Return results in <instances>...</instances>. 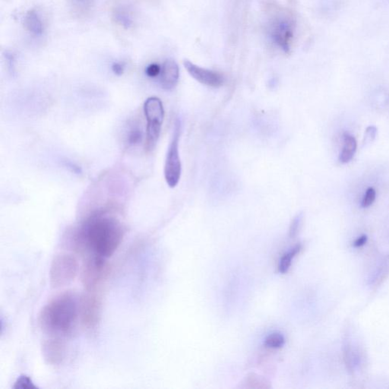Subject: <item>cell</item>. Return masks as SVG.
<instances>
[{
  "instance_id": "3",
  "label": "cell",
  "mask_w": 389,
  "mask_h": 389,
  "mask_svg": "<svg viewBox=\"0 0 389 389\" xmlns=\"http://www.w3.org/2000/svg\"><path fill=\"white\" fill-rule=\"evenodd\" d=\"M144 113L147 120L145 150H154L161 134V128L165 120V109L160 98L149 97L144 103Z\"/></svg>"
},
{
  "instance_id": "6",
  "label": "cell",
  "mask_w": 389,
  "mask_h": 389,
  "mask_svg": "<svg viewBox=\"0 0 389 389\" xmlns=\"http://www.w3.org/2000/svg\"><path fill=\"white\" fill-rule=\"evenodd\" d=\"M184 65L190 75L199 83L212 88H219L223 85L224 78L221 74L200 67L187 59L184 60Z\"/></svg>"
},
{
  "instance_id": "5",
  "label": "cell",
  "mask_w": 389,
  "mask_h": 389,
  "mask_svg": "<svg viewBox=\"0 0 389 389\" xmlns=\"http://www.w3.org/2000/svg\"><path fill=\"white\" fill-rule=\"evenodd\" d=\"M78 272V262L75 256L62 252L52 261L50 271V285L53 288L65 287L74 281Z\"/></svg>"
},
{
  "instance_id": "1",
  "label": "cell",
  "mask_w": 389,
  "mask_h": 389,
  "mask_svg": "<svg viewBox=\"0 0 389 389\" xmlns=\"http://www.w3.org/2000/svg\"><path fill=\"white\" fill-rule=\"evenodd\" d=\"M79 239L95 258L107 259L121 244L124 230L120 220L104 212H97L85 220L79 230Z\"/></svg>"
},
{
  "instance_id": "7",
  "label": "cell",
  "mask_w": 389,
  "mask_h": 389,
  "mask_svg": "<svg viewBox=\"0 0 389 389\" xmlns=\"http://www.w3.org/2000/svg\"><path fill=\"white\" fill-rule=\"evenodd\" d=\"M42 354L45 361L50 365H59L66 355V345L62 338L51 337L42 345Z\"/></svg>"
},
{
  "instance_id": "16",
  "label": "cell",
  "mask_w": 389,
  "mask_h": 389,
  "mask_svg": "<svg viewBox=\"0 0 389 389\" xmlns=\"http://www.w3.org/2000/svg\"><path fill=\"white\" fill-rule=\"evenodd\" d=\"M13 389H37V386L34 385L30 377L26 375H21L14 382Z\"/></svg>"
},
{
  "instance_id": "9",
  "label": "cell",
  "mask_w": 389,
  "mask_h": 389,
  "mask_svg": "<svg viewBox=\"0 0 389 389\" xmlns=\"http://www.w3.org/2000/svg\"><path fill=\"white\" fill-rule=\"evenodd\" d=\"M161 85L167 91H171L177 86L180 78L179 66L174 59H168L161 67Z\"/></svg>"
},
{
  "instance_id": "4",
  "label": "cell",
  "mask_w": 389,
  "mask_h": 389,
  "mask_svg": "<svg viewBox=\"0 0 389 389\" xmlns=\"http://www.w3.org/2000/svg\"><path fill=\"white\" fill-rule=\"evenodd\" d=\"M181 120H176L174 123L172 139L170 142L165 165V177L167 184L171 188H175L180 181L182 174V165L180 158L179 142L181 134Z\"/></svg>"
},
{
  "instance_id": "21",
  "label": "cell",
  "mask_w": 389,
  "mask_h": 389,
  "mask_svg": "<svg viewBox=\"0 0 389 389\" xmlns=\"http://www.w3.org/2000/svg\"><path fill=\"white\" fill-rule=\"evenodd\" d=\"M377 129L375 126H369L366 129L365 136H364V144L367 142H371L374 140L377 136Z\"/></svg>"
},
{
  "instance_id": "20",
  "label": "cell",
  "mask_w": 389,
  "mask_h": 389,
  "mask_svg": "<svg viewBox=\"0 0 389 389\" xmlns=\"http://www.w3.org/2000/svg\"><path fill=\"white\" fill-rule=\"evenodd\" d=\"M161 67L156 63H152L149 65L146 69H145V73L149 77L151 78H155V77L158 76L161 74Z\"/></svg>"
},
{
  "instance_id": "23",
  "label": "cell",
  "mask_w": 389,
  "mask_h": 389,
  "mask_svg": "<svg viewBox=\"0 0 389 389\" xmlns=\"http://www.w3.org/2000/svg\"><path fill=\"white\" fill-rule=\"evenodd\" d=\"M367 239H368V237H367V235H363V236H360L359 238H358V239L354 241V247L360 248L361 247V246H364V245L367 243Z\"/></svg>"
},
{
  "instance_id": "15",
  "label": "cell",
  "mask_w": 389,
  "mask_h": 389,
  "mask_svg": "<svg viewBox=\"0 0 389 389\" xmlns=\"http://www.w3.org/2000/svg\"><path fill=\"white\" fill-rule=\"evenodd\" d=\"M284 343H285L284 337L281 333H278V332H274V333L268 335L265 341V346L267 348H272V349L281 348Z\"/></svg>"
},
{
  "instance_id": "18",
  "label": "cell",
  "mask_w": 389,
  "mask_h": 389,
  "mask_svg": "<svg viewBox=\"0 0 389 389\" xmlns=\"http://www.w3.org/2000/svg\"><path fill=\"white\" fill-rule=\"evenodd\" d=\"M302 216L301 214H298L294 217V220L292 221L291 225L290 227V236L291 238L294 237L300 230V224L302 222Z\"/></svg>"
},
{
  "instance_id": "2",
  "label": "cell",
  "mask_w": 389,
  "mask_h": 389,
  "mask_svg": "<svg viewBox=\"0 0 389 389\" xmlns=\"http://www.w3.org/2000/svg\"><path fill=\"white\" fill-rule=\"evenodd\" d=\"M76 294L66 292L52 299L40 312L39 322L43 332L51 337H67L72 333L79 316Z\"/></svg>"
},
{
  "instance_id": "22",
  "label": "cell",
  "mask_w": 389,
  "mask_h": 389,
  "mask_svg": "<svg viewBox=\"0 0 389 389\" xmlns=\"http://www.w3.org/2000/svg\"><path fill=\"white\" fill-rule=\"evenodd\" d=\"M124 64L121 63V62H114L112 65V71L117 75H123L124 73Z\"/></svg>"
},
{
  "instance_id": "10",
  "label": "cell",
  "mask_w": 389,
  "mask_h": 389,
  "mask_svg": "<svg viewBox=\"0 0 389 389\" xmlns=\"http://www.w3.org/2000/svg\"><path fill=\"white\" fill-rule=\"evenodd\" d=\"M100 301L94 295L85 297L82 303V320L87 327L91 329L97 325L99 318Z\"/></svg>"
},
{
  "instance_id": "19",
  "label": "cell",
  "mask_w": 389,
  "mask_h": 389,
  "mask_svg": "<svg viewBox=\"0 0 389 389\" xmlns=\"http://www.w3.org/2000/svg\"><path fill=\"white\" fill-rule=\"evenodd\" d=\"M142 139V131L140 129L134 128V129L131 130V133L129 135V143L130 145H135L139 144Z\"/></svg>"
},
{
  "instance_id": "12",
  "label": "cell",
  "mask_w": 389,
  "mask_h": 389,
  "mask_svg": "<svg viewBox=\"0 0 389 389\" xmlns=\"http://www.w3.org/2000/svg\"><path fill=\"white\" fill-rule=\"evenodd\" d=\"M24 27L34 35H40L43 31V25L37 13L30 10L26 13L24 18Z\"/></svg>"
},
{
  "instance_id": "17",
  "label": "cell",
  "mask_w": 389,
  "mask_h": 389,
  "mask_svg": "<svg viewBox=\"0 0 389 389\" xmlns=\"http://www.w3.org/2000/svg\"><path fill=\"white\" fill-rule=\"evenodd\" d=\"M376 198H377V191H376L375 189L373 188V187H369L366 190L365 194L363 197L361 207H364V208L370 207V206L373 205L374 201H376Z\"/></svg>"
},
{
  "instance_id": "13",
  "label": "cell",
  "mask_w": 389,
  "mask_h": 389,
  "mask_svg": "<svg viewBox=\"0 0 389 389\" xmlns=\"http://www.w3.org/2000/svg\"><path fill=\"white\" fill-rule=\"evenodd\" d=\"M301 249V245L298 244L294 246L293 249H290V252H287V253L284 254V256H282L281 260H280L279 268H278L281 274H284V273L288 271L290 265H291L292 261L294 259V257L300 252Z\"/></svg>"
},
{
  "instance_id": "8",
  "label": "cell",
  "mask_w": 389,
  "mask_h": 389,
  "mask_svg": "<svg viewBox=\"0 0 389 389\" xmlns=\"http://www.w3.org/2000/svg\"><path fill=\"white\" fill-rule=\"evenodd\" d=\"M294 36V24L289 20L278 21L273 27L271 37L285 53L290 51V45Z\"/></svg>"
},
{
  "instance_id": "11",
  "label": "cell",
  "mask_w": 389,
  "mask_h": 389,
  "mask_svg": "<svg viewBox=\"0 0 389 389\" xmlns=\"http://www.w3.org/2000/svg\"><path fill=\"white\" fill-rule=\"evenodd\" d=\"M358 149V142L355 137L348 133L343 135V147L339 155L341 163L348 164L352 161Z\"/></svg>"
},
{
  "instance_id": "14",
  "label": "cell",
  "mask_w": 389,
  "mask_h": 389,
  "mask_svg": "<svg viewBox=\"0 0 389 389\" xmlns=\"http://www.w3.org/2000/svg\"><path fill=\"white\" fill-rule=\"evenodd\" d=\"M113 18L116 22L120 25L123 26L124 28L129 29L133 25V20L129 13L123 9L117 10L114 12Z\"/></svg>"
}]
</instances>
